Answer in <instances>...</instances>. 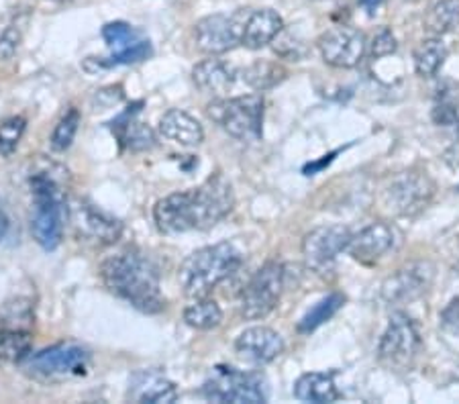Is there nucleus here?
<instances>
[{
    "label": "nucleus",
    "instance_id": "f257e3e1",
    "mask_svg": "<svg viewBox=\"0 0 459 404\" xmlns=\"http://www.w3.org/2000/svg\"><path fill=\"white\" fill-rule=\"evenodd\" d=\"M233 186L223 174H214L198 188L176 193L155 204L153 220L161 233L206 231L233 211Z\"/></svg>",
    "mask_w": 459,
    "mask_h": 404
},
{
    "label": "nucleus",
    "instance_id": "f03ea898",
    "mask_svg": "<svg viewBox=\"0 0 459 404\" xmlns=\"http://www.w3.org/2000/svg\"><path fill=\"white\" fill-rule=\"evenodd\" d=\"M100 278L108 292L127 300L137 311L153 314L166 305L158 268L137 249H123L102 262Z\"/></svg>",
    "mask_w": 459,
    "mask_h": 404
},
{
    "label": "nucleus",
    "instance_id": "7ed1b4c3",
    "mask_svg": "<svg viewBox=\"0 0 459 404\" xmlns=\"http://www.w3.org/2000/svg\"><path fill=\"white\" fill-rule=\"evenodd\" d=\"M64 170H39L31 176L33 193V215L31 233L33 239L46 252L62 244L64 223L68 219V201H65V186L62 182Z\"/></svg>",
    "mask_w": 459,
    "mask_h": 404
},
{
    "label": "nucleus",
    "instance_id": "20e7f679",
    "mask_svg": "<svg viewBox=\"0 0 459 404\" xmlns=\"http://www.w3.org/2000/svg\"><path fill=\"white\" fill-rule=\"evenodd\" d=\"M241 262L239 249L229 241L206 245L184 260L178 282L188 298L209 297L212 288L241 268Z\"/></svg>",
    "mask_w": 459,
    "mask_h": 404
},
{
    "label": "nucleus",
    "instance_id": "39448f33",
    "mask_svg": "<svg viewBox=\"0 0 459 404\" xmlns=\"http://www.w3.org/2000/svg\"><path fill=\"white\" fill-rule=\"evenodd\" d=\"M25 370L46 382H64L82 378L91 370L92 356L80 343H57L35 356L25 357Z\"/></svg>",
    "mask_w": 459,
    "mask_h": 404
},
{
    "label": "nucleus",
    "instance_id": "423d86ee",
    "mask_svg": "<svg viewBox=\"0 0 459 404\" xmlns=\"http://www.w3.org/2000/svg\"><path fill=\"white\" fill-rule=\"evenodd\" d=\"M209 116L231 137L241 139V142H254L262 137L264 99L259 94L217 99L209 105Z\"/></svg>",
    "mask_w": 459,
    "mask_h": 404
},
{
    "label": "nucleus",
    "instance_id": "0eeeda50",
    "mask_svg": "<svg viewBox=\"0 0 459 404\" xmlns=\"http://www.w3.org/2000/svg\"><path fill=\"white\" fill-rule=\"evenodd\" d=\"M435 196V182L425 172L396 174L382 190V207L394 217H417Z\"/></svg>",
    "mask_w": 459,
    "mask_h": 404
},
{
    "label": "nucleus",
    "instance_id": "6e6552de",
    "mask_svg": "<svg viewBox=\"0 0 459 404\" xmlns=\"http://www.w3.org/2000/svg\"><path fill=\"white\" fill-rule=\"evenodd\" d=\"M203 394L212 402H235V404H259L265 402L264 380L255 374L235 370L231 365H217L206 378Z\"/></svg>",
    "mask_w": 459,
    "mask_h": 404
},
{
    "label": "nucleus",
    "instance_id": "1a4fd4ad",
    "mask_svg": "<svg viewBox=\"0 0 459 404\" xmlns=\"http://www.w3.org/2000/svg\"><path fill=\"white\" fill-rule=\"evenodd\" d=\"M284 266L278 262H268L259 268L246 288L241 292V314L247 321L265 319L278 306L284 290Z\"/></svg>",
    "mask_w": 459,
    "mask_h": 404
},
{
    "label": "nucleus",
    "instance_id": "9d476101",
    "mask_svg": "<svg viewBox=\"0 0 459 404\" xmlns=\"http://www.w3.org/2000/svg\"><path fill=\"white\" fill-rule=\"evenodd\" d=\"M420 333L411 317L404 313L392 314L388 329L384 331L377 354L386 365L394 370H409L420 351Z\"/></svg>",
    "mask_w": 459,
    "mask_h": 404
},
{
    "label": "nucleus",
    "instance_id": "9b49d317",
    "mask_svg": "<svg viewBox=\"0 0 459 404\" xmlns=\"http://www.w3.org/2000/svg\"><path fill=\"white\" fill-rule=\"evenodd\" d=\"M68 217L76 237L86 244L113 245L123 233L121 220L86 201L74 202L72 209H68Z\"/></svg>",
    "mask_w": 459,
    "mask_h": 404
},
{
    "label": "nucleus",
    "instance_id": "f8f14e48",
    "mask_svg": "<svg viewBox=\"0 0 459 404\" xmlns=\"http://www.w3.org/2000/svg\"><path fill=\"white\" fill-rule=\"evenodd\" d=\"M404 235L394 223L388 220H377V223L368 225L358 235H351L350 244L345 252L350 254L355 262L359 263H376L384 255L396 252L403 245Z\"/></svg>",
    "mask_w": 459,
    "mask_h": 404
},
{
    "label": "nucleus",
    "instance_id": "ddd939ff",
    "mask_svg": "<svg viewBox=\"0 0 459 404\" xmlns=\"http://www.w3.org/2000/svg\"><path fill=\"white\" fill-rule=\"evenodd\" d=\"M350 239L351 233L342 225L318 227V229L307 233L302 241V255H305L307 266L316 274L327 276L335 266L337 255L345 252Z\"/></svg>",
    "mask_w": 459,
    "mask_h": 404
},
{
    "label": "nucleus",
    "instance_id": "4468645a",
    "mask_svg": "<svg viewBox=\"0 0 459 404\" xmlns=\"http://www.w3.org/2000/svg\"><path fill=\"white\" fill-rule=\"evenodd\" d=\"M435 268L431 262H411L396 270L382 284V298L388 305H411L431 288Z\"/></svg>",
    "mask_w": 459,
    "mask_h": 404
},
{
    "label": "nucleus",
    "instance_id": "2eb2a0df",
    "mask_svg": "<svg viewBox=\"0 0 459 404\" xmlns=\"http://www.w3.org/2000/svg\"><path fill=\"white\" fill-rule=\"evenodd\" d=\"M243 13L239 11L229 17V14H209L201 19L195 27L196 47L211 56H221L239 46L241 41V23Z\"/></svg>",
    "mask_w": 459,
    "mask_h": 404
},
{
    "label": "nucleus",
    "instance_id": "dca6fc26",
    "mask_svg": "<svg viewBox=\"0 0 459 404\" xmlns=\"http://www.w3.org/2000/svg\"><path fill=\"white\" fill-rule=\"evenodd\" d=\"M323 60L333 68L350 70L361 62L366 54V37L353 27H333L316 41Z\"/></svg>",
    "mask_w": 459,
    "mask_h": 404
},
{
    "label": "nucleus",
    "instance_id": "f3484780",
    "mask_svg": "<svg viewBox=\"0 0 459 404\" xmlns=\"http://www.w3.org/2000/svg\"><path fill=\"white\" fill-rule=\"evenodd\" d=\"M235 349L249 362L270 364L284 351V340L270 327H249L237 337Z\"/></svg>",
    "mask_w": 459,
    "mask_h": 404
},
{
    "label": "nucleus",
    "instance_id": "a211bd4d",
    "mask_svg": "<svg viewBox=\"0 0 459 404\" xmlns=\"http://www.w3.org/2000/svg\"><path fill=\"white\" fill-rule=\"evenodd\" d=\"M284 31V21L276 11L257 9L243 13L241 41L239 46L247 49H262L273 43V39Z\"/></svg>",
    "mask_w": 459,
    "mask_h": 404
},
{
    "label": "nucleus",
    "instance_id": "6ab92c4d",
    "mask_svg": "<svg viewBox=\"0 0 459 404\" xmlns=\"http://www.w3.org/2000/svg\"><path fill=\"white\" fill-rule=\"evenodd\" d=\"M129 400L152 402V404H172L178 400V388L164 374L153 370H142L131 378Z\"/></svg>",
    "mask_w": 459,
    "mask_h": 404
},
{
    "label": "nucleus",
    "instance_id": "aec40b11",
    "mask_svg": "<svg viewBox=\"0 0 459 404\" xmlns=\"http://www.w3.org/2000/svg\"><path fill=\"white\" fill-rule=\"evenodd\" d=\"M160 133L169 142L184 147H195L204 142V129L195 116L184 110L172 108L160 119Z\"/></svg>",
    "mask_w": 459,
    "mask_h": 404
},
{
    "label": "nucleus",
    "instance_id": "412c9836",
    "mask_svg": "<svg viewBox=\"0 0 459 404\" xmlns=\"http://www.w3.org/2000/svg\"><path fill=\"white\" fill-rule=\"evenodd\" d=\"M192 80L203 92L212 94V97H223L235 84V70L223 60L211 57V60L195 65Z\"/></svg>",
    "mask_w": 459,
    "mask_h": 404
},
{
    "label": "nucleus",
    "instance_id": "4be33fe9",
    "mask_svg": "<svg viewBox=\"0 0 459 404\" xmlns=\"http://www.w3.org/2000/svg\"><path fill=\"white\" fill-rule=\"evenodd\" d=\"M294 396L302 402H335L342 399L331 374L310 372L296 380Z\"/></svg>",
    "mask_w": 459,
    "mask_h": 404
},
{
    "label": "nucleus",
    "instance_id": "5701e85b",
    "mask_svg": "<svg viewBox=\"0 0 459 404\" xmlns=\"http://www.w3.org/2000/svg\"><path fill=\"white\" fill-rule=\"evenodd\" d=\"M33 345L31 329L0 325V364H17L29 356Z\"/></svg>",
    "mask_w": 459,
    "mask_h": 404
},
{
    "label": "nucleus",
    "instance_id": "b1692460",
    "mask_svg": "<svg viewBox=\"0 0 459 404\" xmlns=\"http://www.w3.org/2000/svg\"><path fill=\"white\" fill-rule=\"evenodd\" d=\"M447 56L449 49L439 37L420 41L419 47L414 49V70L420 78H433L441 70V65L446 64Z\"/></svg>",
    "mask_w": 459,
    "mask_h": 404
},
{
    "label": "nucleus",
    "instance_id": "393cba45",
    "mask_svg": "<svg viewBox=\"0 0 459 404\" xmlns=\"http://www.w3.org/2000/svg\"><path fill=\"white\" fill-rule=\"evenodd\" d=\"M184 321L186 325L198 331H209L221 325L223 321V311L221 306L211 298H195V303L184 308Z\"/></svg>",
    "mask_w": 459,
    "mask_h": 404
},
{
    "label": "nucleus",
    "instance_id": "a878e982",
    "mask_svg": "<svg viewBox=\"0 0 459 404\" xmlns=\"http://www.w3.org/2000/svg\"><path fill=\"white\" fill-rule=\"evenodd\" d=\"M459 27V0H439L425 19V29L441 37Z\"/></svg>",
    "mask_w": 459,
    "mask_h": 404
},
{
    "label": "nucleus",
    "instance_id": "bb28decb",
    "mask_svg": "<svg viewBox=\"0 0 459 404\" xmlns=\"http://www.w3.org/2000/svg\"><path fill=\"white\" fill-rule=\"evenodd\" d=\"M284 78V65H280L276 62H255L243 72V80H246L247 86L254 88V90H268V88H273L282 82Z\"/></svg>",
    "mask_w": 459,
    "mask_h": 404
},
{
    "label": "nucleus",
    "instance_id": "cd10ccee",
    "mask_svg": "<svg viewBox=\"0 0 459 404\" xmlns=\"http://www.w3.org/2000/svg\"><path fill=\"white\" fill-rule=\"evenodd\" d=\"M345 298L342 294H331V297L323 298L321 303L315 305L310 311L302 317V321L299 322V331L300 333H310V331H315L316 327H321L323 322H327L333 314H335L339 308L343 306Z\"/></svg>",
    "mask_w": 459,
    "mask_h": 404
},
{
    "label": "nucleus",
    "instance_id": "c85d7f7f",
    "mask_svg": "<svg viewBox=\"0 0 459 404\" xmlns=\"http://www.w3.org/2000/svg\"><path fill=\"white\" fill-rule=\"evenodd\" d=\"M80 125V113L78 108H70L59 123L56 125L54 133H51V150L54 151H65L72 145L74 137L78 133Z\"/></svg>",
    "mask_w": 459,
    "mask_h": 404
},
{
    "label": "nucleus",
    "instance_id": "c756f323",
    "mask_svg": "<svg viewBox=\"0 0 459 404\" xmlns=\"http://www.w3.org/2000/svg\"><path fill=\"white\" fill-rule=\"evenodd\" d=\"M102 37L108 43V47L115 49V54H121V51L129 49L139 43V33L135 29H131L127 23H108L102 29Z\"/></svg>",
    "mask_w": 459,
    "mask_h": 404
},
{
    "label": "nucleus",
    "instance_id": "7c9ffc66",
    "mask_svg": "<svg viewBox=\"0 0 459 404\" xmlns=\"http://www.w3.org/2000/svg\"><path fill=\"white\" fill-rule=\"evenodd\" d=\"M25 127L27 121L23 116H11V119L0 123V153L3 156H13V151L17 150L21 137L25 133Z\"/></svg>",
    "mask_w": 459,
    "mask_h": 404
},
{
    "label": "nucleus",
    "instance_id": "2f4dec72",
    "mask_svg": "<svg viewBox=\"0 0 459 404\" xmlns=\"http://www.w3.org/2000/svg\"><path fill=\"white\" fill-rule=\"evenodd\" d=\"M125 142L133 151H145L155 145V135L143 123H129L125 127Z\"/></svg>",
    "mask_w": 459,
    "mask_h": 404
},
{
    "label": "nucleus",
    "instance_id": "473e14b6",
    "mask_svg": "<svg viewBox=\"0 0 459 404\" xmlns=\"http://www.w3.org/2000/svg\"><path fill=\"white\" fill-rule=\"evenodd\" d=\"M368 51H369V56L372 57H386V56H392L396 51V37H394V33L390 31V29H386V27H382L380 31H377L374 37H372V41L368 43Z\"/></svg>",
    "mask_w": 459,
    "mask_h": 404
},
{
    "label": "nucleus",
    "instance_id": "72a5a7b5",
    "mask_svg": "<svg viewBox=\"0 0 459 404\" xmlns=\"http://www.w3.org/2000/svg\"><path fill=\"white\" fill-rule=\"evenodd\" d=\"M21 46V29L9 25L0 31V60H11Z\"/></svg>",
    "mask_w": 459,
    "mask_h": 404
},
{
    "label": "nucleus",
    "instance_id": "f704fd0d",
    "mask_svg": "<svg viewBox=\"0 0 459 404\" xmlns=\"http://www.w3.org/2000/svg\"><path fill=\"white\" fill-rule=\"evenodd\" d=\"M443 322H446L447 327L459 329V298L451 300V305L446 308V313H443Z\"/></svg>",
    "mask_w": 459,
    "mask_h": 404
},
{
    "label": "nucleus",
    "instance_id": "c9c22d12",
    "mask_svg": "<svg viewBox=\"0 0 459 404\" xmlns=\"http://www.w3.org/2000/svg\"><path fill=\"white\" fill-rule=\"evenodd\" d=\"M6 233H9V217L0 211V241L6 237Z\"/></svg>",
    "mask_w": 459,
    "mask_h": 404
},
{
    "label": "nucleus",
    "instance_id": "e433bc0d",
    "mask_svg": "<svg viewBox=\"0 0 459 404\" xmlns=\"http://www.w3.org/2000/svg\"><path fill=\"white\" fill-rule=\"evenodd\" d=\"M382 3L384 0H361V4H364L369 13H374Z\"/></svg>",
    "mask_w": 459,
    "mask_h": 404
},
{
    "label": "nucleus",
    "instance_id": "4c0bfd02",
    "mask_svg": "<svg viewBox=\"0 0 459 404\" xmlns=\"http://www.w3.org/2000/svg\"><path fill=\"white\" fill-rule=\"evenodd\" d=\"M51 3H68V0H51Z\"/></svg>",
    "mask_w": 459,
    "mask_h": 404
}]
</instances>
